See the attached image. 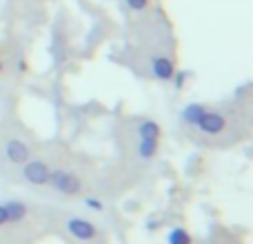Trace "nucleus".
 <instances>
[{"instance_id":"1","label":"nucleus","mask_w":253,"mask_h":244,"mask_svg":"<svg viewBox=\"0 0 253 244\" xmlns=\"http://www.w3.org/2000/svg\"><path fill=\"white\" fill-rule=\"evenodd\" d=\"M49 184H51L56 191L65 193V196H76V193H80V180L76 178L74 173H69V171L65 169H56V171H49Z\"/></svg>"},{"instance_id":"2","label":"nucleus","mask_w":253,"mask_h":244,"mask_svg":"<svg viewBox=\"0 0 253 244\" xmlns=\"http://www.w3.org/2000/svg\"><path fill=\"white\" fill-rule=\"evenodd\" d=\"M196 126H200L202 133L215 135V133H222V131H224L227 120H224V116L218 114V111H205V114H202V118L198 120Z\"/></svg>"},{"instance_id":"3","label":"nucleus","mask_w":253,"mask_h":244,"mask_svg":"<svg viewBox=\"0 0 253 244\" xmlns=\"http://www.w3.org/2000/svg\"><path fill=\"white\" fill-rule=\"evenodd\" d=\"M67 229H69V233L76 238V240L89 242L96 238V227L84 218H71L69 222H67Z\"/></svg>"},{"instance_id":"4","label":"nucleus","mask_w":253,"mask_h":244,"mask_svg":"<svg viewBox=\"0 0 253 244\" xmlns=\"http://www.w3.org/2000/svg\"><path fill=\"white\" fill-rule=\"evenodd\" d=\"M25 178H27V182L36 184V187H42L49 180V166L40 160L25 162Z\"/></svg>"},{"instance_id":"5","label":"nucleus","mask_w":253,"mask_h":244,"mask_svg":"<svg viewBox=\"0 0 253 244\" xmlns=\"http://www.w3.org/2000/svg\"><path fill=\"white\" fill-rule=\"evenodd\" d=\"M151 71H153V76H156L158 80H171L175 76V69H173V62L169 60L167 56H158V58H153L151 60Z\"/></svg>"},{"instance_id":"6","label":"nucleus","mask_w":253,"mask_h":244,"mask_svg":"<svg viewBox=\"0 0 253 244\" xmlns=\"http://www.w3.org/2000/svg\"><path fill=\"white\" fill-rule=\"evenodd\" d=\"M29 153H31L29 147L25 142H20V140H9L7 142V158L13 164H25L29 160Z\"/></svg>"},{"instance_id":"7","label":"nucleus","mask_w":253,"mask_h":244,"mask_svg":"<svg viewBox=\"0 0 253 244\" xmlns=\"http://www.w3.org/2000/svg\"><path fill=\"white\" fill-rule=\"evenodd\" d=\"M4 211H7V222H20L27 215V206L18 200H11L4 204Z\"/></svg>"},{"instance_id":"8","label":"nucleus","mask_w":253,"mask_h":244,"mask_svg":"<svg viewBox=\"0 0 253 244\" xmlns=\"http://www.w3.org/2000/svg\"><path fill=\"white\" fill-rule=\"evenodd\" d=\"M158 135H160V126H158V122L144 120L142 124H140V140H158Z\"/></svg>"},{"instance_id":"9","label":"nucleus","mask_w":253,"mask_h":244,"mask_svg":"<svg viewBox=\"0 0 253 244\" xmlns=\"http://www.w3.org/2000/svg\"><path fill=\"white\" fill-rule=\"evenodd\" d=\"M205 107L202 105H198V102H193V105H189L187 109L182 111V118L184 122H189V124H198V120L202 118V114H205Z\"/></svg>"},{"instance_id":"10","label":"nucleus","mask_w":253,"mask_h":244,"mask_svg":"<svg viewBox=\"0 0 253 244\" xmlns=\"http://www.w3.org/2000/svg\"><path fill=\"white\" fill-rule=\"evenodd\" d=\"M167 242L169 244H191V236H189L184 229H173V231L167 236Z\"/></svg>"},{"instance_id":"11","label":"nucleus","mask_w":253,"mask_h":244,"mask_svg":"<svg viewBox=\"0 0 253 244\" xmlns=\"http://www.w3.org/2000/svg\"><path fill=\"white\" fill-rule=\"evenodd\" d=\"M140 156L142 158H153L158 151V140H140Z\"/></svg>"},{"instance_id":"12","label":"nucleus","mask_w":253,"mask_h":244,"mask_svg":"<svg viewBox=\"0 0 253 244\" xmlns=\"http://www.w3.org/2000/svg\"><path fill=\"white\" fill-rule=\"evenodd\" d=\"M125 2L129 4V7L133 9V11H142V9L149 4V0H125Z\"/></svg>"},{"instance_id":"13","label":"nucleus","mask_w":253,"mask_h":244,"mask_svg":"<svg viewBox=\"0 0 253 244\" xmlns=\"http://www.w3.org/2000/svg\"><path fill=\"white\" fill-rule=\"evenodd\" d=\"M84 204H87L89 209H93V211H102V202L96 200V198H87V200H84Z\"/></svg>"},{"instance_id":"14","label":"nucleus","mask_w":253,"mask_h":244,"mask_svg":"<svg viewBox=\"0 0 253 244\" xmlns=\"http://www.w3.org/2000/svg\"><path fill=\"white\" fill-rule=\"evenodd\" d=\"M7 224V211H4V204H0V227Z\"/></svg>"},{"instance_id":"15","label":"nucleus","mask_w":253,"mask_h":244,"mask_svg":"<svg viewBox=\"0 0 253 244\" xmlns=\"http://www.w3.org/2000/svg\"><path fill=\"white\" fill-rule=\"evenodd\" d=\"M182 82H184V74H178V82H175V84H178V87H182Z\"/></svg>"}]
</instances>
